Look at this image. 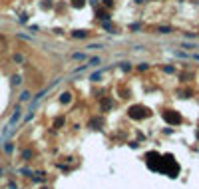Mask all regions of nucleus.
Instances as JSON below:
<instances>
[{
	"label": "nucleus",
	"instance_id": "1",
	"mask_svg": "<svg viewBox=\"0 0 199 189\" xmlns=\"http://www.w3.org/2000/svg\"><path fill=\"white\" fill-rule=\"evenodd\" d=\"M129 116L132 118H142V116H145V109H142V108H132V112H129Z\"/></svg>",
	"mask_w": 199,
	"mask_h": 189
},
{
	"label": "nucleus",
	"instance_id": "2",
	"mask_svg": "<svg viewBox=\"0 0 199 189\" xmlns=\"http://www.w3.org/2000/svg\"><path fill=\"white\" fill-rule=\"evenodd\" d=\"M165 119H167V122H169V123H179V116H177V113H165Z\"/></svg>",
	"mask_w": 199,
	"mask_h": 189
},
{
	"label": "nucleus",
	"instance_id": "3",
	"mask_svg": "<svg viewBox=\"0 0 199 189\" xmlns=\"http://www.w3.org/2000/svg\"><path fill=\"white\" fill-rule=\"evenodd\" d=\"M18 118H20V109H16V112L12 113V118H10V123H8V125H12V123H14V122H16Z\"/></svg>",
	"mask_w": 199,
	"mask_h": 189
},
{
	"label": "nucleus",
	"instance_id": "4",
	"mask_svg": "<svg viewBox=\"0 0 199 189\" xmlns=\"http://www.w3.org/2000/svg\"><path fill=\"white\" fill-rule=\"evenodd\" d=\"M72 58H74V60H86V54H74Z\"/></svg>",
	"mask_w": 199,
	"mask_h": 189
},
{
	"label": "nucleus",
	"instance_id": "5",
	"mask_svg": "<svg viewBox=\"0 0 199 189\" xmlns=\"http://www.w3.org/2000/svg\"><path fill=\"white\" fill-rule=\"evenodd\" d=\"M157 32H161V34H167V32H169V28H167V26H161V28H157Z\"/></svg>",
	"mask_w": 199,
	"mask_h": 189
},
{
	"label": "nucleus",
	"instance_id": "6",
	"mask_svg": "<svg viewBox=\"0 0 199 189\" xmlns=\"http://www.w3.org/2000/svg\"><path fill=\"white\" fill-rule=\"evenodd\" d=\"M90 64H92V66H98V64H100V58H92Z\"/></svg>",
	"mask_w": 199,
	"mask_h": 189
},
{
	"label": "nucleus",
	"instance_id": "7",
	"mask_svg": "<svg viewBox=\"0 0 199 189\" xmlns=\"http://www.w3.org/2000/svg\"><path fill=\"white\" fill-rule=\"evenodd\" d=\"M62 102H70V94H64V96H62Z\"/></svg>",
	"mask_w": 199,
	"mask_h": 189
},
{
	"label": "nucleus",
	"instance_id": "8",
	"mask_svg": "<svg viewBox=\"0 0 199 189\" xmlns=\"http://www.w3.org/2000/svg\"><path fill=\"white\" fill-rule=\"evenodd\" d=\"M84 4V0H74V6H82Z\"/></svg>",
	"mask_w": 199,
	"mask_h": 189
}]
</instances>
